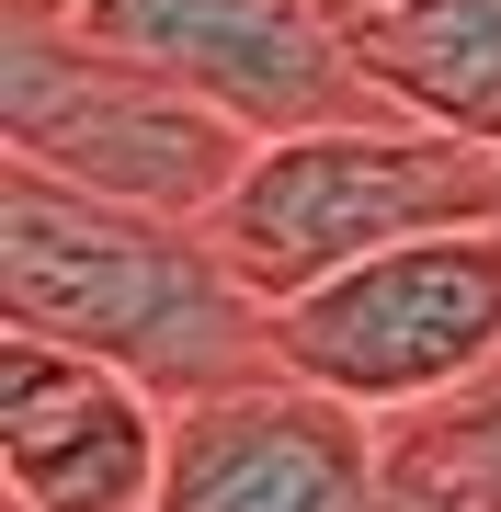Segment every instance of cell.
Listing matches in <instances>:
<instances>
[{
	"instance_id": "1",
	"label": "cell",
	"mask_w": 501,
	"mask_h": 512,
	"mask_svg": "<svg viewBox=\"0 0 501 512\" xmlns=\"http://www.w3.org/2000/svg\"><path fill=\"white\" fill-rule=\"evenodd\" d=\"M0 319L126 365L171 410L285 376L274 308L240 285V262L217 251L205 217L103 205L12 160H0Z\"/></svg>"
},
{
	"instance_id": "2",
	"label": "cell",
	"mask_w": 501,
	"mask_h": 512,
	"mask_svg": "<svg viewBox=\"0 0 501 512\" xmlns=\"http://www.w3.org/2000/svg\"><path fill=\"white\" fill-rule=\"evenodd\" d=\"M0 148L12 171H46L69 194L149 205V217H217L251 171V126L160 80L149 57H114L57 0L0 12Z\"/></svg>"
},
{
	"instance_id": "3",
	"label": "cell",
	"mask_w": 501,
	"mask_h": 512,
	"mask_svg": "<svg viewBox=\"0 0 501 512\" xmlns=\"http://www.w3.org/2000/svg\"><path fill=\"white\" fill-rule=\"evenodd\" d=\"M501 217V148L433 137L410 114H376V126H308V137H262L240 194L217 205V251L240 262V285L262 308L353 274V262L399 251V239L433 228H490Z\"/></svg>"
},
{
	"instance_id": "4",
	"label": "cell",
	"mask_w": 501,
	"mask_h": 512,
	"mask_svg": "<svg viewBox=\"0 0 501 512\" xmlns=\"http://www.w3.org/2000/svg\"><path fill=\"white\" fill-rule=\"evenodd\" d=\"M274 353L297 387H319V399H342L365 421L467 399L479 376H501V217L399 239V251L353 262V274L285 296Z\"/></svg>"
},
{
	"instance_id": "5",
	"label": "cell",
	"mask_w": 501,
	"mask_h": 512,
	"mask_svg": "<svg viewBox=\"0 0 501 512\" xmlns=\"http://www.w3.org/2000/svg\"><path fill=\"white\" fill-rule=\"evenodd\" d=\"M80 35L114 57H149L194 103L240 114L251 137H308V126H376V80L342 57L319 0H57Z\"/></svg>"
},
{
	"instance_id": "6",
	"label": "cell",
	"mask_w": 501,
	"mask_h": 512,
	"mask_svg": "<svg viewBox=\"0 0 501 512\" xmlns=\"http://www.w3.org/2000/svg\"><path fill=\"white\" fill-rule=\"evenodd\" d=\"M171 399L103 353L0 319V490L12 512H160Z\"/></svg>"
},
{
	"instance_id": "7",
	"label": "cell",
	"mask_w": 501,
	"mask_h": 512,
	"mask_svg": "<svg viewBox=\"0 0 501 512\" xmlns=\"http://www.w3.org/2000/svg\"><path fill=\"white\" fill-rule=\"evenodd\" d=\"M376 467H388V421L297 376H262L171 410L160 512H376Z\"/></svg>"
},
{
	"instance_id": "8",
	"label": "cell",
	"mask_w": 501,
	"mask_h": 512,
	"mask_svg": "<svg viewBox=\"0 0 501 512\" xmlns=\"http://www.w3.org/2000/svg\"><path fill=\"white\" fill-rule=\"evenodd\" d=\"M319 12L388 114L501 148V0H319Z\"/></svg>"
},
{
	"instance_id": "9",
	"label": "cell",
	"mask_w": 501,
	"mask_h": 512,
	"mask_svg": "<svg viewBox=\"0 0 501 512\" xmlns=\"http://www.w3.org/2000/svg\"><path fill=\"white\" fill-rule=\"evenodd\" d=\"M376 512H501V376H479L445 410L388 421Z\"/></svg>"
}]
</instances>
